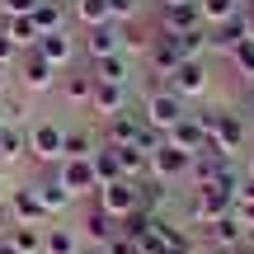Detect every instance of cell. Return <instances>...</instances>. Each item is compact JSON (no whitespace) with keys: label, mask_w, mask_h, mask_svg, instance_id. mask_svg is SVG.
I'll return each mask as SVG.
<instances>
[{"label":"cell","mask_w":254,"mask_h":254,"mask_svg":"<svg viewBox=\"0 0 254 254\" xmlns=\"http://www.w3.org/2000/svg\"><path fill=\"white\" fill-rule=\"evenodd\" d=\"M165 141H170V146H179V151H189V155H198L202 146H207V127H202L198 113H184V118L174 123L170 132H165Z\"/></svg>","instance_id":"obj_14"},{"label":"cell","mask_w":254,"mask_h":254,"mask_svg":"<svg viewBox=\"0 0 254 254\" xmlns=\"http://www.w3.org/2000/svg\"><path fill=\"white\" fill-rule=\"evenodd\" d=\"M245 28H250V38H254V5H245Z\"/></svg>","instance_id":"obj_40"},{"label":"cell","mask_w":254,"mask_h":254,"mask_svg":"<svg viewBox=\"0 0 254 254\" xmlns=\"http://www.w3.org/2000/svg\"><path fill=\"white\" fill-rule=\"evenodd\" d=\"M202 127H207V141L217 146L221 155H245L250 151V123H245V113H231V109H202L198 113Z\"/></svg>","instance_id":"obj_1"},{"label":"cell","mask_w":254,"mask_h":254,"mask_svg":"<svg viewBox=\"0 0 254 254\" xmlns=\"http://www.w3.org/2000/svg\"><path fill=\"white\" fill-rule=\"evenodd\" d=\"M109 254H141V250H136V245H132V240H127V236H118V240H113V245H109Z\"/></svg>","instance_id":"obj_37"},{"label":"cell","mask_w":254,"mask_h":254,"mask_svg":"<svg viewBox=\"0 0 254 254\" xmlns=\"http://www.w3.org/2000/svg\"><path fill=\"white\" fill-rule=\"evenodd\" d=\"M193 28H207L198 14V0H189V5H165L160 9V33H193Z\"/></svg>","instance_id":"obj_18"},{"label":"cell","mask_w":254,"mask_h":254,"mask_svg":"<svg viewBox=\"0 0 254 254\" xmlns=\"http://www.w3.org/2000/svg\"><path fill=\"white\" fill-rule=\"evenodd\" d=\"M109 14H113V24H132L141 14V0H109Z\"/></svg>","instance_id":"obj_34"},{"label":"cell","mask_w":254,"mask_h":254,"mask_svg":"<svg viewBox=\"0 0 254 254\" xmlns=\"http://www.w3.org/2000/svg\"><path fill=\"white\" fill-rule=\"evenodd\" d=\"M240 9H245V5H240V0H198V14H202V24H226V19L231 14H240Z\"/></svg>","instance_id":"obj_31"},{"label":"cell","mask_w":254,"mask_h":254,"mask_svg":"<svg viewBox=\"0 0 254 254\" xmlns=\"http://www.w3.org/2000/svg\"><path fill=\"white\" fill-rule=\"evenodd\" d=\"M165 85H170V90L179 94L184 104L198 99V94L207 90V62H202V57H189V62H179L170 75H165Z\"/></svg>","instance_id":"obj_6"},{"label":"cell","mask_w":254,"mask_h":254,"mask_svg":"<svg viewBox=\"0 0 254 254\" xmlns=\"http://www.w3.org/2000/svg\"><path fill=\"white\" fill-rule=\"evenodd\" d=\"M165 5H189V0H160V9H165Z\"/></svg>","instance_id":"obj_44"},{"label":"cell","mask_w":254,"mask_h":254,"mask_svg":"<svg viewBox=\"0 0 254 254\" xmlns=\"http://www.w3.org/2000/svg\"><path fill=\"white\" fill-rule=\"evenodd\" d=\"M202 245L217 250V254H231V250L245 245V226H240L236 217H221V221H212V226H207V240H202Z\"/></svg>","instance_id":"obj_19"},{"label":"cell","mask_w":254,"mask_h":254,"mask_svg":"<svg viewBox=\"0 0 254 254\" xmlns=\"http://www.w3.org/2000/svg\"><path fill=\"white\" fill-rule=\"evenodd\" d=\"M75 19H80L85 28H99V24H113V14H109V0H75Z\"/></svg>","instance_id":"obj_30"},{"label":"cell","mask_w":254,"mask_h":254,"mask_svg":"<svg viewBox=\"0 0 254 254\" xmlns=\"http://www.w3.org/2000/svg\"><path fill=\"white\" fill-rule=\"evenodd\" d=\"M33 52H38V57H47V62L62 71V66H71V57H75V38L66 33V28H62V33H43Z\"/></svg>","instance_id":"obj_21"},{"label":"cell","mask_w":254,"mask_h":254,"mask_svg":"<svg viewBox=\"0 0 254 254\" xmlns=\"http://www.w3.org/2000/svg\"><path fill=\"white\" fill-rule=\"evenodd\" d=\"M80 47L90 52V62L123 52V24H99V28H85V43H80Z\"/></svg>","instance_id":"obj_17"},{"label":"cell","mask_w":254,"mask_h":254,"mask_svg":"<svg viewBox=\"0 0 254 254\" xmlns=\"http://www.w3.org/2000/svg\"><path fill=\"white\" fill-rule=\"evenodd\" d=\"M5 38L19 47V52H28V47H38V24H33V14H19V19H5Z\"/></svg>","instance_id":"obj_25"},{"label":"cell","mask_w":254,"mask_h":254,"mask_svg":"<svg viewBox=\"0 0 254 254\" xmlns=\"http://www.w3.org/2000/svg\"><path fill=\"white\" fill-rule=\"evenodd\" d=\"M90 109L99 113V118H113V113H127V109H132V94H127V85H109V80H94Z\"/></svg>","instance_id":"obj_15"},{"label":"cell","mask_w":254,"mask_h":254,"mask_svg":"<svg viewBox=\"0 0 254 254\" xmlns=\"http://www.w3.org/2000/svg\"><path fill=\"white\" fill-rule=\"evenodd\" d=\"M146 62H151V75H170L174 66L184 62V52H179V43H174L170 33H160V28H155L151 47H146Z\"/></svg>","instance_id":"obj_16"},{"label":"cell","mask_w":254,"mask_h":254,"mask_svg":"<svg viewBox=\"0 0 254 254\" xmlns=\"http://www.w3.org/2000/svg\"><path fill=\"white\" fill-rule=\"evenodd\" d=\"M94 207L109 212L113 221L132 217L136 207H141V189H136V179H113V184H99V193H94Z\"/></svg>","instance_id":"obj_4"},{"label":"cell","mask_w":254,"mask_h":254,"mask_svg":"<svg viewBox=\"0 0 254 254\" xmlns=\"http://www.w3.org/2000/svg\"><path fill=\"white\" fill-rule=\"evenodd\" d=\"M141 113L136 109H127V113H113V118H104V132H99V141H109V146H136V136H141Z\"/></svg>","instance_id":"obj_12"},{"label":"cell","mask_w":254,"mask_h":254,"mask_svg":"<svg viewBox=\"0 0 254 254\" xmlns=\"http://www.w3.org/2000/svg\"><path fill=\"white\" fill-rule=\"evenodd\" d=\"M43 0H0V14L5 19H19V14H33Z\"/></svg>","instance_id":"obj_35"},{"label":"cell","mask_w":254,"mask_h":254,"mask_svg":"<svg viewBox=\"0 0 254 254\" xmlns=\"http://www.w3.org/2000/svg\"><path fill=\"white\" fill-rule=\"evenodd\" d=\"M62 146H66V127L43 118L28 127V155H33L38 165H62Z\"/></svg>","instance_id":"obj_5"},{"label":"cell","mask_w":254,"mask_h":254,"mask_svg":"<svg viewBox=\"0 0 254 254\" xmlns=\"http://www.w3.org/2000/svg\"><path fill=\"white\" fill-rule=\"evenodd\" d=\"M236 198H231L221 184H202V189H189V221L193 226H212V221L231 217Z\"/></svg>","instance_id":"obj_3"},{"label":"cell","mask_w":254,"mask_h":254,"mask_svg":"<svg viewBox=\"0 0 254 254\" xmlns=\"http://www.w3.org/2000/svg\"><path fill=\"white\" fill-rule=\"evenodd\" d=\"M5 240L19 254H43V226H19V221H14V226L5 231Z\"/></svg>","instance_id":"obj_27"},{"label":"cell","mask_w":254,"mask_h":254,"mask_svg":"<svg viewBox=\"0 0 254 254\" xmlns=\"http://www.w3.org/2000/svg\"><path fill=\"white\" fill-rule=\"evenodd\" d=\"M184 113H189V104H184L179 94L170 90V85H155V90H151V94L141 99V123H146V127H155L160 136L170 132V127L179 123Z\"/></svg>","instance_id":"obj_2"},{"label":"cell","mask_w":254,"mask_h":254,"mask_svg":"<svg viewBox=\"0 0 254 254\" xmlns=\"http://www.w3.org/2000/svg\"><path fill=\"white\" fill-rule=\"evenodd\" d=\"M189 165H193V155H189V151H179V146L160 141V146L151 151V179H160V184L189 179Z\"/></svg>","instance_id":"obj_9"},{"label":"cell","mask_w":254,"mask_h":254,"mask_svg":"<svg viewBox=\"0 0 254 254\" xmlns=\"http://www.w3.org/2000/svg\"><path fill=\"white\" fill-rule=\"evenodd\" d=\"M5 85H9V66H0V99H5Z\"/></svg>","instance_id":"obj_41"},{"label":"cell","mask_w":254,"mask_h":254,"mask_svg":"<svg viewBox=\"0 0 254 254\" xmlns=\"http://www.w3.org/2000/svg\"><path fill=\"white\" fill-rule=\"evenodd\" d=\"M14 57H19V47L9 43V38H5V28H0V66H9Z\"/></svg>","instance_id":"obj_36"},{"label":"cell","mask_w":254,"mask_h":254,"mask_svg":"<svg viewBox=\"0 0 254 254\" xmlns=\"http://www.w3.org/2000/svg\"><path fill=\"white\" fill-rule=\"evenodd\" d=\"M62 94L71 104H90V94H94V71H71L62 80Z\"/></svg>","instance_id":"obj_29"},{"label":"cell","mask_w":254,"mask_h":254,"mask_svg":"<svg viewBox=\"0 0 254 254\" xmlns=\"http://www.w3.org/2000/svg\"><path fill=\"white\" fill-rule=\"evenodd\" d=\"M250 99H254V80H250Z\"/></svg>","instance_id":"obj_47"},{"label":"cell","mask_w":254,"mask_h":254,"mask_svg":"<svg viewBox=\"0 0 254 254\" xmlns=\"http://www.w3.org/2000/svg\"><path fill=\"white\" fill-rule=\"evenodd\" d=\"M94 80H109V85H127V80H132V57H127V52L99 57V62H94Z\"/></svg>","instance_id":"obj_23"},{"label":"cell","mask_w":254,"mask_h":254,"mask_svg":"<svg viewBox=\"0 0 254 254\" xmlns=\"http://www.w3.org/2000/svg\"><path fill=\"white\" fill-rule=\"evenodd\" d=\"M57 5H66V9H71V5H75V0H57Z\"/></svg>","instance_id":"obj_45"},{"label":"cell","mask_w":254,"mask_h":254,"mask_svg":"<svg viewBox=\"0 0 254 254\" xmlns=\"http://www.w3.org/2000/svg\"><path fill=\"white\" fill-rule=\"evenodd\" d=\"M245 174H250V179H254V146H250V151H245Z\"/></svg>","instance_id":"obj_39"},{"label":"cell","mask_w":254,"mask_h":254,"mask_svg":"<svg viewBox=\"0 0 254 254\" xmlns=\"http://www.w3.org/2000/svg\"><path fill=\"white\" fill-rule=\"evenodd\" d=\"M19 85H24L28 94L52 90V85H57V66L47 62V57H38L33 47H28V52H19Z\"/></svg>","instance_id":"obj_10"},{"label":"cell","mask_w":254,"mask_h":254,"mask_svg":"<svg viewBox=\"0 0 254 254\" xmlns=\"http://www.w3.org/2000/svg\"><path fill=\"white\" fill-rule=\"evenodd\" d=\"M250 5H254V0H250Z\"/></svg>","instance_id":"obj_48"},{"label":"cell","mask_w":254,"mask_h":254,"mask_svg":"<svg viewBox=\"0 0 254 254\" xmlns=\"http://www.w3.org/2000/svg\"><path fill=\"white\" fill-rule=\"evenodd\" d=\"M236 202H254V179L245 174V184H240V193H236Z\"/></svg>","instance_id":"obj_38"},{"label":"cell","mask_w":254,"mask_h":254,"mask_svg":"<svg viewBox=\"0 0 254 254\" xmlns=\"http://www.w3.org/2000/svg\"><path fill=\"white\" fill-rule=\"evenodd\" d=\"M90 165H94V174H99V184H113V179H123L118 146H109V141H99V151L90 155Z\"/></svg>","instance_id":"obj_26"},{"label":"cell","mask_w":254,"mask_h":254,"mask_svg":"<svg viewBox=\"0 0 254 254\" xmlns=\"http://www.w3.org/2000/svg\"><path fill=\"white\" fill-rule=\"evenodd\" d=\"M24 151H28V136L19 132L14 123H9V127H0V160H19Z\"/></svg>","instance_id":"obj_32"},{"label":"cell","mask_w":254,"mask_h":254,"mask_svg":"<svg viewBox=\"0 0 254 254\" xmlns=\"http://www.w3.org/2000/svg\"><path fill=\"white\" fill-rule=\"evenodd\" d=\"M189 254H217V250H207V245H193V250H189Z\"/></svg>","instance_id":"obj_43"},{"label":"cell","mask_w":254,"mask_h":254,"mask_svg":"<svg viewBox=\"0 0 254 254\" xmlns=\"http://www.w3.org/2000/svg\"><path fill=\"white\" fill-rule=\"evenodd\" d=\"M43 254H85V240L75 226H43Z\"/></svg>","instance_id":"obj_20"},{"label":"cell","mask_w":254,"mask_h":254,"mask_svg":"<svg viewBox=\"0 0 254 254\" xmlns=\"http://www.w3.org/2000/svg\"><path fill=\"white\" fill-rule=\"evenodd\" d=\"M33 189H38V202H43V212H47L52 221H57V217H62V212L75 202L71 193L62 189V179H57V174H52V179H43V184H33Z\"/></svg>","instance_id":"obj_22"},{"label":"cell","mask_w":254,"mask_h":254,"mask_svg":"<svg viewBox=\"0 0 254 254\" xmlns=\"http://www.w3.org/2000/svg\"><path fill=\"white\" fill-rule=\"evenodd\" d=\"M5 202H9V217L19 221V226H47V212H43V202H38V189L33 184H14V189L5 193Z\"/></svg>","instance_id":"obj_8"},{"label":"cell","mask_w":254,"mask_h":254,"mask_svg":"<svg viewBox=\"0 0 254 254\" xmlns=\"http://www.w3.org/2000/svg\"><path fill=\"white\" fill-rule=\"evenodd\" d=\"M33 24H38V33H62V28H66V5L43 0V5L33 9Z\"/></svg>","instance_id":"obj_28"},{"label":"cell","mask_w":254,"mask_h":254,"mask_svg":"<svg viewBox=\"0 0 254 254\" xmlns=\"http://www.w3.org/2000/svg\"><path fill=\"white\" fill-rule=\"evenodd\" d=\"M75 231H80V240H90V250H109L113 240L123 236V221H113L109 212L90 207V212L80 217V226H75Z\"/></svg>","instance_id":"obj_11"},{"label":"cell","mask_w":254,"mask_h":254,"mask_svg":"<svg viewBox=\"0 0 254 254\" xmlns=\"http://www.w3.org/2000/svg\"><path fill=\"white\" fill-rule=\"evenodd\" d=\"M245 38H250V28H245V9H240V14H231L226 24H212V28H207V47H212V52H221V57H231L240 43H245Z\"/></svg>","instance_id":"obj_13"},{"label":"cell","mask_w":254,"mask_h":254,"mask_svg":"<svg viewBox=\"0 0 254 254\" xmlns=\"http://www.w3.org/2000/svg\"><path fill=\"white\" fill-rule=\"evenodd\" d=\"M231 66H236V75H245V80H254V38H245V43L236 47V52L226 57Z\"/></svg>","instance_id":"obj_33"},{"label":"cell","mask_w":254,"mask_h":254,"mask_svg":"<svg viewBox=\"0 0 254 254\" xmlns=\"http://www.w3.org/2000/svg\"><path fill=\"white\" fill-rule=\"evenodd\" d=\"M99 151V136L90 127H66V146H62V160H85V155Z\"/></svg>","instance_id":"obj_24"},{"label":"cell","mask_w":254,"mask_h":254,"mask_svg":"<svg viewBox=\"0 0 254 254\" xmlns=\"http://www.w3.org/2000/svg\"><path fill=\"white\" fill-rule=\"evenodd\" d=\"M0 254H19V250H14V245H9V240H5V236H0Z\"/></svg>","instance_id":"obj_42"},{"label":"cell","mask_w":254,"mask_h":254,"mask_svg":"<svg viewBox=\"0 0 254 254\" xmlns=\"http://www.w3.org/2000/svg\"><path fill=\"white\" fill-rule=\"evenodd\" d=\"M57 179H62V189L71 193V198H94V193H99V174H94L90 155H85V160H62L57 165Z\"/></svg>","instance_id":"obj_7"},{"label":"cell","mask_w":254,"mask_h":254,"mask_svg":"<svg viewBox=\"0 0 254 254\" xmlns=\"http://www.w3.org/2000/svg\"><path fill=\"white\" fill-rule=\"evenodd\" d=\"M85 254H109V250H85Z\"/></svg>","instance_id":"obj_46"}]
</instances>
